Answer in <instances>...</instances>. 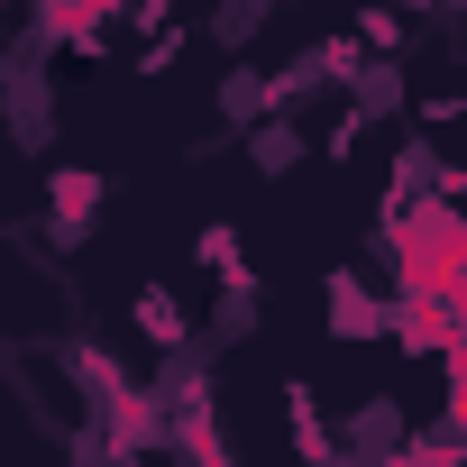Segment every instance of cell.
<instances>
[{"label":"cell","mask_w":467,"mask_h":467,"mask_svg":"<svg viewBox=\"0 0 467 467\" xmlns=\"http://www.w3.org/2000/svg\"><path fill=\"white\" fill-rule=\"evenodd\" d=\"M248 156H257L266 174H294V165L312 156V138H303V119H294V110H266V119H257V138H248Z\"/></svg>","instance_id":"1"},{"label":"cell","mask_w":467,"mask_h":467,"mask_svg":"<svg viewBox=\"0 0 467 467\" xmlns=\"http://www.w3.org/2000/svg\"><path fill=\"white\" fill-rule=\"evenodd\" d=\"M92 202H101V174H83V165H65V174L47 183V220L65 229V239H74V229L92 220Z\"/></svg>","instance_id":"2"},{"label":"cell","mask_w":467,"mask_h":467,"mask_svg":"<svg viewBox=\"0 0 467 467\" xmlns=\"http://www.w3.org/2000/svg\"><path fill=\"white\" fill-rule=\"evenodd\" d=\"M129 321H138V339H147V348H183V312H174V294H165V285H138Z\"/></svg>","instance_id":"3"}]
</instances>
